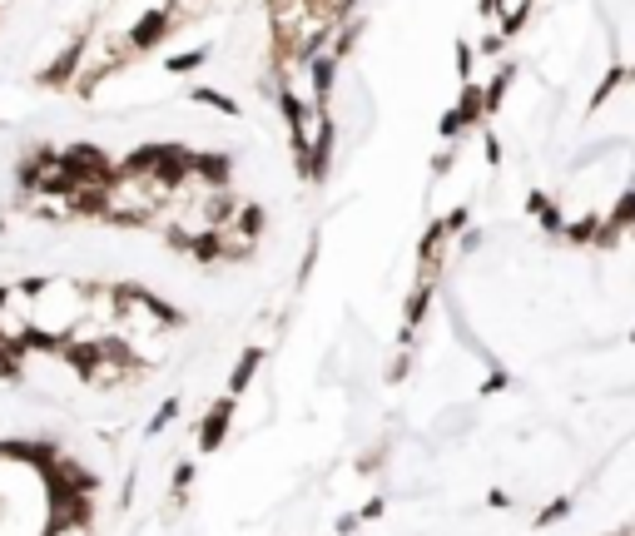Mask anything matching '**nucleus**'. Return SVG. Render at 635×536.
<instances>
[{"instance_id": "1", "label": "nucleus", "mask_w": 635, "mask_h": 536, "mask_svg": "<svg viewBox=\"0 0 635 536\" xmlns=\"http://www.w3.org/2000/svg\"><path fill=\"white\" fill-rule=\"evenodd\" d=\"M25 298H30L35 343L60 348L80 328V318L90 308V283H80L70 273H45V278H25Z\"/></svg>"}, {"instance_id": "2", "label": "nucleus", "mask_w": 635, "mask_h": 536, "mask_svg": "<svg viewBox=\"0 0 635 536\" xmlns=\"http://www.w3.org/2000/svg\"><path fill=\"white\" fill-rule=\"evenodd\" d=\"M25 348H35V328H30V298H25V283H0V353L20 358Z\"/></svg>"}, {"instance_id": "3", "label": "nucleus", "mask_w": 635, "mask_h": 536, "mask_svg": "<svg viewBox=\"0 0 635 536\" xmlns=\"http://www.w3.org/2000/svg\"><path fill=\"white\" fill-rule=\"evenodd\" d=\"M626 229H635V189H626V194L601 214V229H596V244H591V249H616Z\"/></svg>"}, {"instance_id": "4", "label": "nucleus", "mask_w": 635, "mask_h": 536, "mask_svg": "<svg viewBox=\"0 0 635 536\" xmlns=\"http://www.w3.org/2000/svg\"><path fill=\"white\" fill-rule=\"evenodd\" d=\"M526 214H531V219H541V229H546V234H561V229H566V219H561L556 199H551V194H541V189H531V194H526Z\"/></svg>"}, {"instance_id": "5", "label": "nucleus", "mask_w": 635, "mask_h": 536, "mask_svg": "<svg viewBox=\"0 0 635 536\" xmlns=\"http://www.w3.org/2000/svg\"><path fill=\"white\" fill-rule=\"evenodd\" d=\"M209 65V50L199 45V50H179V55H164V75H194V70H204Z\"/></svg>"}, {"instance_id": "6", "label": "nucleus", "mask_w": 635, "mask_h": 536, "mask_svg": "<svg viewBox=\"0 0 635 536\" xmlns=\"http://www.w3.org/2000/svg\"><path fill=\"white\" fill-rule=\"evenodd\" d=\"M596 229H601V214H581V219H571L561 234H566V244H576V249H591V244H596Z\"/></svg>"}, {"instance_id": "7", "label": "nucleus", "mask_w": 635, "mask_h": 536, "mask_svg": "<svg viewBox=\"0 0 635 536\" xmlns=\"http://www.w3.org/2000/svg\"><path fill=\"white\" fill-rule=\"evenodd\" d=\"M626 80H631V70H626V65H611V70L601 75L596 95H591V115H596V110H601V105H606V100H611V95H616V90H621Z\"/></svg>"}, {"instance_id": "8", "label": "nucleus", "mask_w": 635, "mask_h": 536, "mask_svg": "<svg viewBox=\"0 0 635 536\" xmlns=\"http://www.w3.org/2000/svg\"><path fill=\"white\" fill-rule=\"evenodd\" d=\"M571 517V497H556V502H546L541 512H536V527H556V522H566Z\"/></svg>"}, {"instance_id": "9", "label": "nucleus", "mask_w": 635, "mask_h": 536, "mask_svg": "<svg viewBox=\"0 0 635 536\" xmlns=\"http://www.w3.org/2000/svg\"><path fill=\"white\" fill-rule=\"evenodd\" d=\"M606 536H635V532H606Z\"/></svg>"}, {"instance_id": "10", "label": "nucleus", "mask_w": 635, "mask_h": 536, "mask_svg": "<svg viewBox=\"0 0 635 536\" xmlns=\"http://www.w3.org/2000/svg\"><path fill=\"white\" fill-rule=\"evenodd\" d=\"M631 338H635V333H631Z\"/></svg>"}]
</instances>
